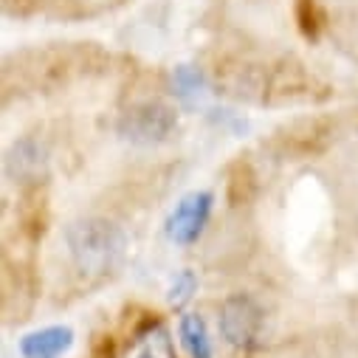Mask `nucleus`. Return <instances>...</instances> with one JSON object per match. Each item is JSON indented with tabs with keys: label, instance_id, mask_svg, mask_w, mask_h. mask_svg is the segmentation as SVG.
<instances>
[{
	"label": "nucleus",
	"instance_id": "obj_1",
	"mask_svg": "<svg viewBox=\"0 0 358 358\" xmlns=\"http://www.w3.org/2000/svg\"><path fill=\"white\" fill-rule=\"evenodd\" d=\"M65 245L73 265L85 277H105L116 271L127 251L124 231L105 217L73 220L65 229Z\"/></svg>",
	"mask_w": 358,
	"mask_h": 358
},
{
	"label": "nucleus",
	"instance_id": "obj_2",
	"mask_svg": "<svg viewBox=\"0 0 358 358\" xmlns=\"http://www.w3.org/2000/svg\"><path fill=\"white\" fill-rule=\"evenodd\" d=\"M178 127V113L164 102H141L122 113L119 136L136 147H152L172 136Z\"/></svg>",
	"mask_w": 358,
	"mask_h": 358
},
{
	"label": "nucleus",
	"instance_id": "obj_3",
	"mask_svg": "<svg viewBox=\"0 0 358 358\" xmlns=\"http://www.w3.org/2000/svg\"><path fill=\"white\" fill-rule=\"evenodd\" d=\"M262 308L248 294H234L220 308V333L231 347L251 350L259 338Z\"/></svg>",
	"mask_w": 358,
	"mask_h": 358
},
{
	"label": "nucleus",
	"instance_id": "obj_4",
	"mask_svg": "<svg viewBox=\"0 0 358 358\" xmlns=\"http://www.w3.org/2000/svg\"><path fill=\"white\" fill-rule=\"evenodd\" d=\"M212 192H189L187 198H181L166 217V237L178 245H192L212 217Z\"/></svg>",
	"mask_w": 358,
	"mask_h": 358
},
{
	"label": "nucleus",
	"instance_id": "obj_5",
	"mask_svg": "<svg viewBox=\"0 0 358 358\" xmlns=\"http://www.w3.org/2000/svg\"><path fill=\"white\" fill-rule=\"evenodd\" d=\"M3 169L15 184H43L48 178V150L37 138H20L9 147Z\"/></svg>",
	"mask_w": 358,
	"mask_h": 358
},
{
	"label": "nucleus",
	"instance_id": "obj_6",
	"mask_svg": "<svg viewBox=\"0 0 358 358\" xmlns=\"http://www.w3.org/2000/svg\"><path fill=\"white\" fill-rule=\"evenodd\" d=\"M71 344H73V330L65 324H57V327H45L23 336L20 352L23 358H59L62 352L71 350Z\"/></svg>",
	"mask_w": 358,
	"mask_h": 358
},
{
	"label": "nucleus",
	"instance_id": "obj_7",
	"mask_svg": "<svg viewBox=\"0 0 358 358\" xmlns=\"http://www.w3.org/2000/svg\"><path fill=\"white\" fill-rule=\"evenodd\" d=\"M127 358H175L169 330L161 322L147 324L144 330L136 333V338L127 350Z\"/></svg>",
	"mask_w": 358,
	"mask_h": 358
},
{
	"label": "nucleus",
	"instance_id": "obj_8",
	"mask_svg": "<svg viewBox=\"0 0 358 358\" xmlns=\"http://www.w3.org/2000/svg\"><path fill=\"white\" fill-rule=\"evenodd\" d=\"M178 333H181V344L189 352V358H212L209 330L198 313H184L181 324H178Z\"/></svg>",
	"mask_w": 358,
	"mask_h": 358
},
{
	"label": "nucleus",
	"instance_id": "obj_9",
	"mask_svg": "<svg viewBox=\"0 0 358 358\" xmlns=\"http://www.w3.org/2000/svg\"><path fill=\"white\" fill-rule=\"evenodd\" d=\"M172 94L184 102H195L206 94V76L195 65H178L172 73Z\"/></svg>",
	"mask_w": 358,
	"mask_h": 358
},
{
	"label": "nucleus",
	"instance_id": "obj_10",
	"mask_svg": "<svg viewBox=\"0 0 358 358\" xmlns=\"http://www.w3.org/2000/svg\"><path fill=\"white\" fill-rule=\"evenodd\" d=\"M195 291H198V280H195V274L189 271V268H184L181 274H175L166 299H169L172 308H184V305H189V299L195 296Z\"/></svg>",
	"mask_w": 358,
	"mask_h": 358
},
{
	"label": "nucleus",
	"instance_id": "obj_11",
	"mask_svg": "<svg viewBox=\"0 0 358 358\" xmlns=\"http://www.w3.org/2000/svg\"><path fill=\"white\" fill-rule=\"evenodd\" d=\"M91 358H116V344H113V338H110V336H102V338L94 344Z\"/></svg>",
	"mask_w": 358,
	"mask_h": 358
}]
</instances>
